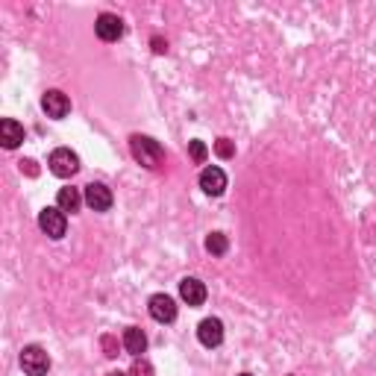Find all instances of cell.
Here are the masks:
<instances>
[{
	"label": "cell",
	"instance_id": "obj_4",
	"mask_svg": "<svg viewBox=\"0 0 376 376\" xmlns=\"http://www.w3.org/2000/svg\"><path fill=\"white\" fill-rule=\"evenodd\" d=\"M38 227H42V232H47L50 239H62L65 229H68V221H65V212L59 206H47L38 212Z\"/></svg>",
	"mask_w": 376,
	"mask_h": 376
},
{
	"label": "cell",
	"instance_id": "obj_8",
	"mask_svg": "<svg viewBox=\"0 0 376 376\" xmlns=\"http://www.w3.org/2000/svg\"><path fill=\"white\" fill-rule=\"evenodd\" d=\"M86 203L94 212H109L112 209V191L103 183H89L86 186Z\"/></svg>",
	"mask_w": 376,
	"mask_h": 376
},
{
	"label": "cell",
	"instance_id": "obj_10",
	"mask_svg": "<svg viewBox=\"0 0 376 376\" xmlns=\"http://www.w3.org/2000/svg\"><path fill=\"white\" fill-rule=\"evenodd\" d=\"M197 338H200L203 347H217L224 341V324L217 318H206L200 326H197Z\"/></svg>",
	"mask_w": 376,
	"mask_h": 376
},
{
	"label": "cell",
	"instance_id": "obj_15",
	"mask_svg": "<svg viewBox=\"0 0 376 376\" xmlns=\"http://www.w3.org/2000/svg\"><path fill=\"white\" fill-rule=\"evenodd\" d=\"M227 247H229V241H227V235H224V232H212L209 239H206V250H209L212 256H224Z\"/></svg>",
	"mask_w": 376,
	"mask_h": 376
},
{
	"label": "cell",
	"instance_id": "obj_21",
	"mask_svg": "<svg viewBox=\"0 0 376 376\" xmlns=\"http://www.w3.org/2000/svg\"><path fill=\"white\" fill-rule=\"evenodd\" d=\"M153 50H156V53H165V50H168V45L162 42V38H153Z\"/></svg>",
	"mask_w": 376,
	"mask_h": 376
},
{
	"label": "cell",
	"instance_id": "obj_16",
	"mask_svg": "<svg viewBox=\"0 0 376 376\" xmlns=\"http://www.w3.org/2000/svg\"><path fill=\"white\" fill-rule=\"evenodd\" d=\"M188 153H191V159H194L197 165H203V162H206V156H209L206 144H203V142H197V138H194V142H188Z\"/></svg>",
	"mask_w": 376,
	"mask_h": 376
},
{
	"label": "cell",
	"instance_id": "obj_6",
	"mask_svg": "<svg viewBox=\"0 0 376 376\" xmlns=\"http://www.w3.org/2000/svg\"><path fill=\"white\" fill-rule=\"evenodd\" d=\"M147 309H150V318L159 321V324L176 321V303H173V297H168V294H153Z\"/></svg>",
	"mask_w": 376,
	"mask_h": 376
},
{
	"label": "cell",
	"instance_id": "obj_13",
	"mask_svg": "<svg viewBox=\"0 0 376 376\" xmlns=\"http://www.w3.org/2000/svg\"><path fill=\"white\" fill-rule=\"evenodd\" d=\"M124 347H127V353H132L135 359H138V355L147 350V335L138 329V326H130V329L124 332Z\"/></svg>",
	"mask_w": 376,
	"mask_h": 376
},
{
	"label": "cell",
	"instance_id": "obj_9",
	"mask_svg": "<svg viewBox=\"0 0 376 376\" xmlns=\"http://www.w3.org/2000/svg\"><path fill=\"white\" fill-rule=\"evenodd\" d=\"M200 188L209 197H221L227 191V173L221 168H203V173H200Z\"/></svg>",
	"mask_w": 376,
	"mask_h": 376
},
{
	"label": "cell",
	"instance_id": "obj_3",
	"mask_svg": "<svg viewBox=\"0 0 376 376\" xmlns=\"http://www.w3.org/2000/svg\"><path fill=\"white\" fill-rule=\"evenodd\" d=\"M47 165H50V173L65 180V176H74L76 171H80V156H76L74 150H68V147H59V150L50 153Z\"/></svg>",
	"mask_w": 376,
	"mask_h": 376
},
{
	"label": "cell",
	"instance_id": "obj_20",
	"mask_svg": "<svg viewBox=\"0 0 376 376\" xmlns=\"http://www.w3.org/2000/svg\"><path fill=\"white\" fill-rule=\"evenodd\" d=\"M21 171H27L30 176H35V173H38V168H35V162H33V159H24V162H21Z\"/></svg>",
	"mask_w": 376,
	"mask_h": 376
},
{
	"label": "cell",
	"instance_id": "obj_12",
	"mask_svg": "<svg viewBox=\"0 0 376 376\" xmlns=\"http://www.w3.org/2000/svg\"><path fill=\"white\" fill-rule=\"evenodd\" d=\"M0 142H4L6 150H15L24 142V127L12 121V118H4V121H0Z\"/></svg>",
	"mask_w": 376,
	"mask_h": 376
},
{
	"label": "cell",
	"instance_id": "obj_23",
	"mask_svg": "<svg viewBox=\"0 0 376 376\" xmlns=\"http://www.w3.org/2000/svg\"><path fill=\"white\" fill-rule=\"evenodd\" d=\"M241 376H250V373H241Z\"/></svg>",
	"mask_w": 376,
	"mask_h": 376
},
{
	"label": "cell",
	"instance_id": "obj_19",
	"mask_svg": "<svg viewBox=\"0 0 376 376\" xmlns=\"http://www.w3.org/2000/svg\"><path fill=\"white\" fill-rule=\"evenodd\" d=\"M103 350H106V355H109V359H115V355H118V347H115V338H109V335H106V338H103Z\"/></svg>",
	"mask_w": 376,
	"mask_h": 376
},
{
	"label": "cell",
	"instance_id": "obj_5",
	"mask_svg": "<svg viewBox=\"0 0 376 376\" xmlns=\"http://www.w3.org/2000/svg\"><path fill=\"white\" fill-rule=\"evenodd\" d=\"M42 109L47 112V118H53V121H62V118L71 112V101H68V94H62L59 89H50L42 97Z\"/></svg>",
	"mask_w": 376,
	"mask_h": 376
},
{
	"label": "cell",
	"instance_id": "obj_18",
	"mask_svg": "<svg viewBox=\"0 0 376 376\" xmlns=\"http://www.w3.org/2000/svg\"><path fill=\"white\" fill-rule=\"evenodd\" d=\"M132 376H153V365L144 362V359H135V365H132Z\"/></svg>",
	"mask_w": 376,
	"mask_h": 376
},
{
	"label": "cell",
	"instance_id": "obj_14",
	"mask_svg": "<svg viewBox=\"0 0 376 376\" xmlns=\"http://www.w3.org/2000/svg\"><path fill=\"white\" fill-rule=\"evenodd\" d=\"M80 203H83V197H80V191L76 188H59V197H56V206L62 209V212H76L80 209Z\"/></svg>",
	"mask_w": 376,
	"mask_h": 376
},
{
	"label": "cell",
	"instance_id": "obj_7",
	"mask_svg": "<svg viewBox=\"0 0 376 376\" xmlns=\"http://www.w3.org/2000/svg\"><path fill=\"white\" fill-rule=\"evenodd\" d=\"M94 33H97V38H103V42H118V38L124 35V21L112 12H103L101 18H97Z\"/></svg>",
	"mask_w": 376,
	"mask_h": 376
},
{
	"label": "cell",
	"instance_id": "obj_22",
	"mask_svg": "<svg viewBox=\"0 0 376 376\" xmlns=\"http://www.w3.org/2000/svg\"><path fill=\"white\" fill-rule=\"evenodd\" d=\"M109 376H127V373H121V370H112V373H109Z\"/></svg>",
	"mask_w": 376,
	"mask_h": 376
},
{
	"label": "cell",
	"instance_id": "obj_2",
	"mask_svg": "<svg viewBox=\"0 0 376 376\" xmlns=\"http://www.w3.org/2000/svg\"><path fill=\"white\" fill-rule=\"evenodd\" d=\"M21 368L30 373V376H45L50 370V355L45 347L38 344H30L21 350Z\"/></svg>",
	"mask_w": 376,
	"mask_h": 376
},
{
	"label": "cell",
	"instance_id": "obj_1",
	"mask_svg": "<svg viewBox=\"0 0 376 376\" xmlns=\"http://www.w3.org/2000/svg\"><path fill=\"white\" fill-rule=\"evenodd\" d=\"M130 150H132V156H135V162L144 165V168H150V171L162 168V162H165L162 144L156 142V138H150V135H132V138H130Z\"/></svg>",
	"mask_w": 376,
	"mask_h": 376
},
{
	"label": "cell",
	"instance_id": "obj_17",
	"mask_svg": "<svg viewBox=\"0 0 376 376\" xmlns=\"http://www.w3.org/2000/svg\"><path fill=\"white\" fill-rule=\"evenodd\" d=\"M215 153L221 156V159H232V156H235V147H232L229 138H217V142H215Z\"/></svg>",
	"mask_w": 376,
	"mask_h": 376
},
{
	"label": "cell",
	"instance_id": "obj_11",
	"mask_svg": "<svg viewBox=\"0 0 376 376\" xmlns=\"http://www.w3.org/2000/svg\"><path fill=\"white\" fill-rule=\"evenodd\" d=\"M180 297L188 306H203L206 303V285L197 280V276H186L180 283Z\"/></svg>",
	"mask_w": 376,
	"mask_h": 376
}]
</instances>
